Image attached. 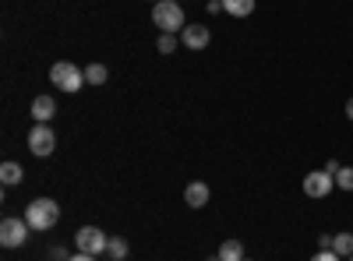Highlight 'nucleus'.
I'll list each match as a JSON object with an SVG mask.
<instances>
[{
  "instance_id": "f257e3e1",
  "label": "nucleus",
  "mask_w": 353,
  "mask_h": 261,
  "mask_svg": "<svg viewBox=\"0 0 353 261\" xmlns=\"http://www.w3.org/2000/svg\"><path fill=\"white\" fill-rule=\"evenodd\" d=\"M25 222L32 226V229H39V233H46V229H53L57 222H61V205H57L53 198H36V201H28Z\"/></svg>"
},
{
  "instance_id": "f03ea898",
  "label": "nucleus",
  "mask_w": 353,
  "mask_h": 261,
  "mask_svg": "<svg viewBox=\"0 0 353 261\" xmlns=\"http://www.w3.org/2000/svg\"><path fill=\"white\" fill-rule=\"evenodd\" d=\"M152 21L159 25V32H184V8L176 4V0H159V4L152 8Z\"/></svg>"
},
{
  "instance_id": "7ed1b4c3",
  "label": "nucleus",
  "mask_w": 353,
  "mask_h": 261,
  "mask_svg": "<svg viewBox=\"0 0 353 261\" xmlns=\"http://www.w3.org/2000/svg\"><path fill=\"white\" fill-rule=\"evenodd\" d=\"M50 81H53L61 92H78L81 85H85V71H78V67L68 64V61H57V64L50 67Z\"/></svg>"
},
{
  "instance_id": "20e7f679",
  "label": "nucleus",
  "mask_w": 353,
  "mask_h": 261,
  "mask_svg": "<svg viewBox=\"0 0 353 261\" xmlns=\"http://www.w3.org/2000/svg\"><path fill=\"white\" fill-rule=\"evenodd\" d=\"M106 244H110V237L103 233L99 226H81L78 233H74V247H78L81 254L99 258V254H106Z\"/></svg>"
},
{
  "instance_id": "39448f33",
  "label": "nucleus",
  "mask_w": 353,
  "mask_h": 261,
  "mask_svg": "<svg viewBox=\"0 0 353 261\" xmlns=\"http://www.w3.org/2000/svg\"><path fill=\"white\" fill-rule=\"evenodd\" d=\"M57 149V134L50 131V124H36L32 131H28V152L39 156V159H50Z\"/></svg>"
},
{
  "instance_id": "423d86ee",
  "label": "nucleus",
  "mask_w": 353,
  "mask_h": 261,
  "mask_svg": "<svg viewBox=\"0 0 353 261\" xmlns=\"http://www.w3.org/2000/svg\"><path fill=\"white\" fill-rule=\"evenodd\" d=\"M28 229H32V226L25 222V216L21 219L18 216H8L4 222H0V244H4V247H21L28 240Z\"/></svg>"
},
{
  "instance_id": "0eeeda50",
  "label": "nucleus",
  "mask_w": 353,
  "mask_h": 261,
  "mask_svg": "<svg viewBox=\"0 0 353 261\" xmlns=\"http://www.w3.org/2000/svg\"><path fill=\"white\" fill-rule=\"evenodd\" d=\"M332 187H336V177H329L325 169H311L307 177H304V194L307 198H329L332 194Z\"/></svg>"
},
{
  "instance_id": "6e6552de",
  "label": "nucleus",
  "mask_w": 353,
  "mask_h": 261,
  "mask_svg": "<svg viewBox=\"0 0 353 261\" xmlns=\"http://www.w3.org/2000/svg\"><path fill=\"white\" fill-rule=\"evenodd\" d=\"M212 43V32L205 25H184V32H181V46L188 50H205Z\"/></svg>"
},
{
  "instance_id": "1a4fd4ad",
  "label": "nucleus",
  "mask_w": 353,
  "mask_h": 261,
  "mask_svg": "<svg viewBox=\"0 0 353 261\" xmlns=\"http://www.w3.org/2000/svg\"><path fill=\"white\" fill-rule=\"evenodd\" d=\"M184 201L191 209H205V205H209V184H205V180H191L184 187Z\"/></svg>"
},
{
  "instance_id": "9d476101",
  "label": "nucleus",
  "mask_w": 353,
  "mask_h": 261,
  "mask_svg": "<svg viewBox=\"0 0 353 261\" xmlns=\"http://www.w3.org/2000/svg\"><path fill=\"white\" fill-rule=\"evenodd\" d=\"M21 180H25V169H21V163H14V159L0 163V184H4V187H18Z\"/></svg>"
},
{
  "instance_id": "9b49d317",
  "label": "nucleus",
  "mask_w": 353,
  "mask_h": 261,
  "mask_svg": "<svg viewBox=\"0 0 353 261\" xmlns=\"http://www.w3.org/2000/svg\"><path fill=\"white\" fill-rule=\"evenodd\" d=\"M53 113H57V103H53L50 96H36V99H32V117H36V124H50Z\"/></svg>"
},
{
  "instance_id": "f8f14e48",
  "label": "nucleus",
  "mask_w": 353,
  "mask_h": 261,
  "mask_svg": "<svg viewBox=\"0 0 353 261\" xmlns=\"http://www.w3.org/2000/svg\"><path fill=\"white\" fill-rule=\"evenodd\" d=\"M223 11L230 18H251L254 14V0H223Z\"/></svg>"
},
{
  "instance_id": "ddd939ff",
  "label": "nucleus",
  "mask_w": 353,
  "mask_h": 261,
  "mask_svg": "<svg viewBox=\"0 0 353 261\" xmlns=\"http://www.w3.org/2000/svg\"><path fill=\"white\" fill-rule=\"evenodd\" d=\"M332 251L339 258H353V233H350V229H343V233L332 237Z\"/></svg>"
},
{
  "instance_id": "4468645a",
  "label": "nucleus",
  "mask_w": 353,
  "mask_h": 261,
  "mask_svg": "<svg viewBox=\"0 0 353 261\" xmlns=\"http://www.w3.org/2000/svg\"><path fill=\"white\" fill-rule=\"evenodd\" d=\"M219 261H244V244L241 240H226L219 247Z\"/></svg>"
},
{
  "instance_id": "2eb2a0df",
  "label": "nucleus",
  "mask_w": 353,
  "mask_h": 261,
  "mask_svg": "<svg viewBox=\"0 0 353 261\" xmlns=\"http://www.w3.org/2000/svg\"><path fill=\"white\" fill-rule=\"evenodd\" d=\"M106 254H110L113 261H124V258H128V240H124V237H110Z\"/></svg>"
},
{
  "instance_id": "dca6fc26",
  "label": "nucleus",
  "mask_w": 353,
  "mask_h": 261,
  "mask_svg": "<svg viewBox=\"0 0 353 261\" xmlns=\"http://www.w3.org/2000/svg\"><path fill=\"white\" fill-rule=\"evenodd\" d=\"M106 78H110V71H106L103 64H88V67H85V81H88V85H106Z\"/></svg>"
},
{
  "instance_id": "f3484780",
  "label": "nucleus",
  "mask_w": 353,
  "mask_h": 261,
  "mask_svg": "<svg viewBox=\"0 0 353 261\" xmlns=\"http://www.w3.org/2000/svg\"><path fill=\"white\" fill-rule=\"evenodd\" d=\"M336 187H339V191H353V166H339V173H336Z\"/></svg>"
},
{
  "instance_id": "a211bd4d",
  "label": "nucleus",
  "mask_w": 353,
  "mask_h": 261,
  "mask_svg": "<svg viewBox=\"0 0 353 261\" xmlns=\"http://www.w3.org/2000/svg\"><path fill=\"white\" fill-rule=\"evenodd\" d=\"M176 46H181V39H176L173 32H159V43H156V50H159V53H173Z\"/></svg>"
},
{
  "instance_id": "6ab92c4d",
  "label": "nucleus",
  "mask_w": 353,
  "mask_h": 261,
  "mask_svg": "<svg viewBox=\"0 0 353 261\" xmlns=\"http://www.w3.org/2000/svg\"><path fill=\"white\" fill-rule=\"evenodd\" d=\"M311 261H339V254L336 251H318V254H311Z\"/></svg>"
},
{
  "instance_id": "aec40b11",
  "label": "nucleus",
  "mask_w": 353,
  "mask_h": 261,
  "mask_svg": "<svg viewBox=\"0 0 353 261\" xmlns=\"http://www.w3.org/2000/svg\"><path fill=\"white\" fill-rule=\"evenodd\" d=\"M53 261H71V254L64 251V247H53V254H50Z\"/></svg>"
},
{
  "instance_id": "412c9836",
  "label": "nucleus",
  "mask_w": 353,
  "mask_h": 261,
  "mask_svg": "<svg viewBox=\"0 0 353 261\" xmlns=\"http://www.w3.org/2000/svg\"><path fill=\"white\" fill-rule=\"evenodd\" d=\"M339 166H343V163H336V159H329V163H325V166H321V169H325V173H329V177H336V173H339Z\"/></svg>"
},
{
  "instance_id": "4be33fe9",
  "label": "nucleus",
  "mask_w": 353,
  "mask_h": 261,
  "mask_svg": "<svg viewBox=\"0 0 353 261\" xmlns=\"http://www.w3.org/2000/svg\"><path fill=\"white\" fill-rule=\"evenodd\" d=\"M318 244H321V251H332V237H329V233H321Z\"/></svg>"
},
{
  "instance_id": "5701e85b",
  "label": "nucleus",
  "mask_w": 353,
  "mask_h": 261,
  "mask_svg": "<svg viewBox=\"0 0 353 261\" xmlns=\"http://www.w3.org/2000/svg\"><path fill=\"white\" fill-rule=\"evenodd\" d=\"M223 11V0H209V14H219Z\"/></svg>"
},
{
  "instance_id": "b1692460",
  "label": "nucleus",
  "mask_w": 353,
  "mask_h": 261,
  "mask_svg": "<svg viewBox=\"0 0 353 261\" xmlns=\"http://www.w3.org/2000/svg\"><path fill=\"white\" fill-rule=\"evenodd\" d=\"M71 261H96V258H92V254H81V251H78V254H71Z\"/></svg>"
},
{
  "instance_id": "393cba45",
  "label": "nucleus",
  "mask_w": 353,
  "mask_h": 261,
  "mask_svg": "<svg viewBox=\"0 0 353 261\" xmlns=\"http://www.w3.org/2000/svg\"><path fill=\"white\" fill-rule=\"evenodd\" d=\"M346 117H350V121H353V96H350V99H346Z\"/></svg>"
},
{
  "instance_id": "a878e982",
  "label": "nucleus",
  "mask_w": 353,
  "mask_h": 261,
  "mask_svg": "<svg viewBox=\"0 0 353 261\" xmlns=\"http://www.w3.org/2000/svg\"><path fill=\"white\" fill-rule=\"evenodd\" d=\"M244 261H254V258H244Z\"/></svg>"
},
{
  "instance_id": "bb28decb",
  "label": "nucleus",
  "mask_w": 353,
  "mask_h": 261,
  "mask_svg": "<svg viewBox=\"0 0 353 261\" xmlns=\"http://www.w3.org/2000/svg\"><path fill=\"white\" fill-rule=\"evenodd\" d=\"M156 4H159V0H156Z\"/></svg>"
},
{
  "instance_id": "cd10ccee",
  "label": "nucleus",
  "mask_w": 353,
  "mask_h": 261,
  "mask_svg": "<svg viewBox=\"0 0 353 261\" xmlns=\"http://www.w3.org/2000/svg\"><path fill=\"white\" fill-rule=\"evenodd\" d=\"M350 261H353V258H350Z\"/></svg>"
}]
</instances>
